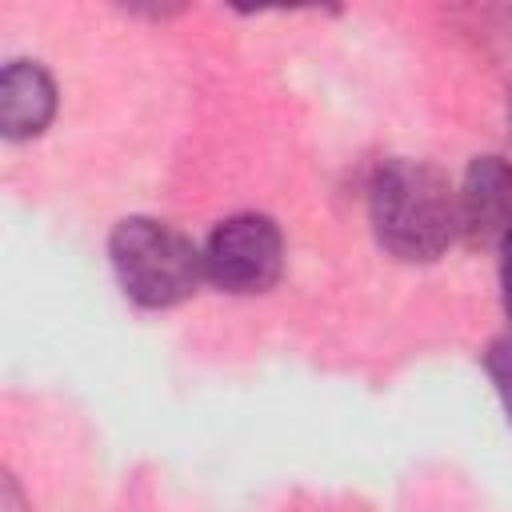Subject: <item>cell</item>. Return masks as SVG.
Returning a JSON list of instances; mask_svg holds the SVG:
<instances>
[{"mask_svg": "<svg viewBox=\"0 0 512 512\" xmlns=\"http://www.w3.org/2000/svg\"><path fill=\"white\" fill-rule=\"evenodd\" d=\"M368 220L384 252L408 264H428L460 236L456 192L440 168L424 160H384L368 184Z\"/></svg>", "mask_w": 512, "mask_h": 512, "instance_id": "obj_1", "label": "cell"}, {"mask_svg": "<svg viewBox=\"0 0 512 512\" xmlns=\"http://www.w3.org/2000/svg\"><path fill=\"white\" fill-rule=\"evenodd\" d=\"M108 260L124 296L140 308L184 304L204 280V252L152 216H124L108 236Z\"/></svg>", "mask_w": 512, "mask_h": 512, "instance_id": "obj_2", "label": "cell"}, {"mask_svg": "<svg viewBox=\"0 0 512 512\" xmlns=\"http://www.w3.org/2000/svg\"><path fill=\"white\" fill-rule=\"evenodd\" d=\"M200 252H204V280L232 296L268 292L284 268V236L276 220L260 212H236L220 220Z\"/></svg>", "mask_w": 512, "mask_h": 512, "instance_id": "obj_3", "label": "cell"}, {"mask_svg": "<svg viewBox=\"0 0 512 512\" xmlns=\"http://www.w3.org/2000/svg\"><path fill=\"white\" fill-rule=\"evenodd\" d=\"M460 236L472 248H500L512 236V164L504 156H476L456 192Z\"/></svg>", "mask_w": 512, "mask_h": 512, "instance_id": "obj_4", "label": "cell"}, {"mask_svg": "<svg viewBox=\"0 0 512 512\" xmlns=\"http://www.w3.org/2000/svg\"><path fill=\"white\" fill-rule=\"evenodd\" d=\"M56 116V84L36 60H8L0 76V132L4 140H32Z\"/></svg>", "mask_w": 512, "mask_h": 512, "instance_id": "obj_5", "label": "cell"}, {"mask_svg": "<svg viewBox=\"0 0 512 512\" xmlns=\"http://www.w3.org/2000/svg\"><path fill=\"white\" fill-rule=\"evenodd\" d=\"M484 372H488V380H492V388H496V396L512 420V328L484 348Z\"/></svg>", "mask_w": 512, "mask_h": 512, "instance_id": "obj_6", "label": "cell"}, {"mask_svg": "<svg viewBox=\"0 0 512 512\" xmlns=\"http://www.w3.org/2000/svg\"><path fill=\"white\" fill-rule=\"evenodd\" d=\"M500 296H504V312L512 320V236L500 244Z\"/></svg>", "mask_w": 512, "mask_h": 512, "instance_id": "obj_7", "label": "cell"}, {"mask_svg": "<svg viewBox=\"0 0 512 512\" xmlns=\"http://www.w3.org/2000/svg\"><path fill=\"white\" fill-rule=\"evenodd\" d=\"M4 512H20V492L12 476H4Z\"/></svg>", "mask_w": 512, "mask_h": 512, "instance_id": "obj_8", "label": "cell"}, {"mask_svg": "<svg viewBox=\"0 0 512 512\" xmlns=\"http://www.w3.org/2000/svg\"><path fill=\"white\" fill-rule=\"evenodd\" d=\"M508 124H512V92H508Z\"/></svg>", "mask_w": 512, "mask_h": 512, "instance_id": "obj_9", "label": "cell"}]
</instances>
